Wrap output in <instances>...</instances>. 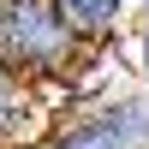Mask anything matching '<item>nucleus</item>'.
<instances>
[{"label":"nucleus","mask_w":149,"mask_h":149,"mask_svg":"<svg viewBox=\"0 0 149 149\" xmlns=\"http://www.w3.org/2000/svg\"><path fill=\"white\" fill-rule=\"evenodd\" d=\"M84 54L90 48L72 36V24L48 0H0V60L18 66L30 84L72 78L84 66Z\"/></svg>","instance_id":"nucleus-1"},{"label":"nucleus","mask_w":149,"mask_h":149,"mask_svg":"<svg viewBox=\"0 0 149 149\" xmlns=\"http://www.w3.org/2000/svg\"><path fill=\"white\" fill-rule=\"evenodd\" d=\"M54 149H149V90L131 84L72 107L54 131Z\"/></svg>","instance_id":"nucleus-2"},{"label":"nucleus","mask_w":149,"mask_h":149,"mask_svg":"<svg viewBox=\"0 0 149 149\" xmlns=\"http://www.w3.org/2000/svg\"><path fill=\"white\" fill-rule=\"evenodd\" d=\"M84 48H113L137 30V0H48Z\"/></svg>","instance_id":"nucleus-3"},{"label":"nucleus","mask_w":149,"mask_h":149,"mask_svg":"<svg viewBox=\"0 0 149 149\" xmlns=\"http://www.w3.org/2000/svg\"><path fill=\"white\" fill-rule=\"evenodd\" d=\"M125 42H131V84H143V90H149V24H137Z\"/></svg>","instance_id":"nucleus-4"},{"label":"nucleus","mask_w":149,"mask_h":149,"mask_svg":"<svg viewBox=\"0 0 149 149\" xmlns=\"http://www.w3.org/2000/svg\"><path fill=\"white\" fill-rule=\"evenodd\" d=\"M137 24H149V0H137Z\"/></svg>","instance_id":"nucleus-5"},{"label":"nucleus","mask_w":149,"mask_h":149,"mask_svg":"<svg viewBox=\"0 0 149 149\" xmlns=\"http://www.w3.org/2000/svg\"><path fill=\"white\" fill-rule=\"evenodd\" d=\"M24 149H54V137H48V143H24Z\"/></svg>","instance_id":"nucleus-6"}]
</instances>
